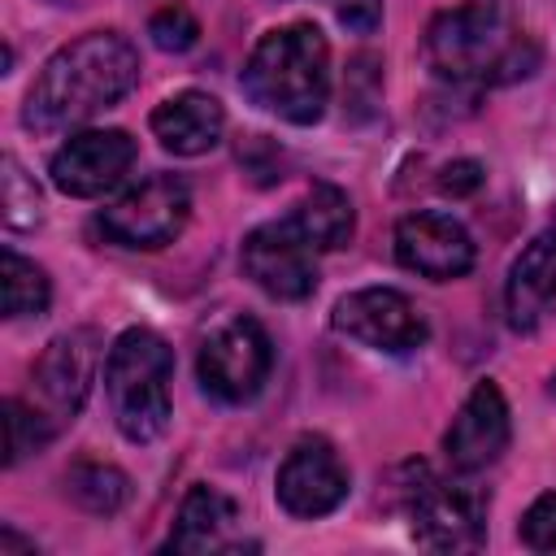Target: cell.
I'll return each mask as SVG.
<instances>
[{
    "instance_id": "obj_1",
    "label": "cell",
    "mask_w": 556,
    "mask_h": 556,
    "mask_svg": "<svg viewBox=\"0 0 556 556\" xmlns=\"http://www.w3.org/2000/svg\"><path fill=\"white\" fill-rule=\"evenodd\" d=\"M139 83V52L117 30H91L56 48L26 91L22 126L52 135L113 109Z\"/></svg>"
},
{
    "instance_id": "obj_2",
    "label": "cell",
    "mask_w": 556,
    "mask_h": 556,
    "mask_svg": "<svg viewBox=\"0 0 556 556\" xmlns=\"http://www.w3.org/2000/svg\"><path fill=\"white\" fill-rule=\"evenodd\" d=\"M426 61L452 83H513L534 70L539 52L508 0H465L430 22Z\"/></svg>"
},
{
    "instance_id": "obj_3",
    "label": "cell",
    "mask_w": 556,
    "mask_h": 556,
    "mask_svg": "<svg viewBox=\"0 0 556 556\" xmlns=\"http://www.w3.org/2000/svg\"><path fill=\"white\" fill-rule=\"evenodd\" d=\"M243 91L265 113L291 126H313L326 113V96H330L326 35L313 22H291L261 35V43L243 65Z\"/></svg>"
},
{
    "instance_id": "obj_4",
    "label": "cell",
    "mask_w": 556,
    "mask_h": 556,
    "mask_svg": "<svg viewBox=\"0 0 556 556\" xmlns=\"http://www.w3.org/2000/svg\"><path fill=\"white\" fill-rule=\"evenodd\" d=\"M174 352L156 330L130 326L117 334L104 361V395L117 430L130 443H152L169 426Z\"/></svg>"
},
{
    "instance_id": "obj_5",
    "label": "cell",
    "mask_w": 556,
    "mask_h": 556,
    "mask_svg": "<svg viewBox=\"0 0 556 556\" xmlns=\"http://www.w3.org/2000/svg\"><path fill=\"white\" fill-rule=\"evenodd\" d=\"M191 217V187L178 174H152L130 187L122 200L100 208L96 226L122 248H165L182 235Z\"/></svg>"
},
{
    "instance_id": "obj_6",
    "label": "cell",
    "mask_w": 556,
    "mask_h": 556,
    "mask_svg": "<svg viewBox=\"0 0 556 556\" xmlns=\"http://www.w3.org/2000/svg\"><path fill=\"white\" fill-rule=\"evenodd\" d=\"M269 365H274V348H269V334L261 330V321L230 317L217 330H208V339L200 343L195 374L213 400L248 404L265 387Z\"/></svg>"
},
{
    "instance_id": "obj_7",
    "label": "cell",
    "mask_w": 556,
    "mask_h": 556,
    "mask_svg": "<svg viewBox=\"0 0 556 556\" xmlns=\"http://www.w3.org/2000/svg\"><path fill=\"white\" fill-rule=\"evenodd\" d=\"M404 508L413 517L417 539L434 552H465L482 543V530H486L482 495L439 482L426 465H413V482L404 486Z\"/></svg>"
},
{
    "instance_id": "obj_8",
    "label": "cell",
    "mask_w": 556,
    "mask_h": 556,
    "mask_svg": "<svg viewBox=\"0 0 556 556\" xmlns=\"http://www.w3.org/2000/svg\"><path fill=\"white\" fill-rule=\"evenodd\" d=\"M334 330L378 352H413L426 343V317L395 287H365L334 304Z\"/></svg>"
},
{
    "instance_id": "obj_9",
    "label": "cell",
    "mask_w": 556,
    "mask_h": 556,
    "mask_svg": "<svg viewBox=\"0 0 556 556\" xmlns=\"http://www.w3.org/2000/svg\"><path fill=\"white\" fill-rule=\"evenodd\" d=\"M274 491H278V504L291 517H326L348 495V469H343L339 452L330 447V439L304 434L282 456Z\"/></svg>"
},
{
    "instance_id": "obj_10",
    "label": "cell",
    "mask_w": 556,
    "mask_h": 556,
    "mask_svg": "<svg viewBox=\"0 0 556 556\" xmlns=\"http://www.w3.org/2000/svg\"><path fill=\"white\" fill-rule=\"evenodd\" d=\"M243 274L274 300H304L317 287L313 248L300 239V230L282 217L269 226H256L243 239Z\"/></svg>"
},
{
    "instance_id": "obj_11",
    "label": "cell",
    "mask_w": 556,
    "mask_h": 556,
    "mask_svg": "<svg viewBox=\"0 0 556 556\" xmlns=\"http://www.w3.org/2000/svg\"><path fill=\"white\" fill-rule=\"evenodd\" d=\"M130 165H135V139L126 130H83V135H70L52 152L48 174H52L56 191L91 200V195H104L109 187H117Z\"/></svg>"
},
{
    "instance_id": "obj_12",
    "label": "cell",
    "mask_w": 556,
    "mask_h": 556,
    "mask_svg": "<svg viewBox=\"0 0 556 556\" xmlns=\"http://www.w3.org/2000/svg\"><path fill=\"white\" fill-rule=\"evenodd\" d=\"M395 261L430 282H447L473 269V239L447 213H408L395 226Z\"/></svg>"
},
{
    "instance_id": "obj_13",
    "label": "cell",
    "mask_w": 556,
    "mask_h": 556,
    "mask_svg": "<svg viewBox=\"0 0 556 556\" xmlns=\"http://www.w3.org/2000/svg\"><path fill=\"white\" fill-rule=\"evenodd\" d=\"M508 434H513L508 430V404H504L500 387L478 382L469 391V400L460 404V413L452 417V426L443 434V452H447L456 473H478L504 456Z\"/></svg>"
},
{
    "instance_id": "obj_14",
    "label": "cell",
    "mask_w": 556,
    "mask_h": 556,
    "mask_svg": "<svg viewBox=\"0 0 556 556\" xmlns=\"http://www.w3.org/2000/svg\"><path fill=\"white\" fill-rule=\"evenodd\" d=\"M96 365H100V334L96 330H70L56 334L43 356L35 361V391L48 400L52 417H74L96 382Z\"/></svg>"
},
{
    "instance_id": "obj_15",
    "label": "cell",
    "mask_w": 556,
    "mask_h": 556,
    "mask_svg": "<svg viewBox=\"0 0 556 556\" xmlns=\"http://www.w3.org/2000/svg\"><path fill=\"white\" fill-rule=\"evenodd\" d=\"M556 304V230L534 235L504 278V313L513 330H534Z\"/></svg>"
},
{
    "instance_id": "obj_16",
    "label": "cell",
    "mask_w": 556,
    "mask_h": 556,
    "mask_svg": "<svg viewBox=\"0 0 556 556\" xmlns=\"http://www.w3.org/2000/svg\"><path fill=\"white\" fill-rule=\"evenodd\" d=\"M222 126H226V113L204 91H178V96H169L165 104L152 109V135L174 156H200V152H208L222 139Z\"/></svg>"
},
{
    "instance_id": "obj_17",
    "label": "cell",
    "mask_w": 556,
    "mask_h": 556,
    "mask_svg": "<svg viewBox=\"0 0 556 556\" xmlns=\"http://www.w3.org/2000/svg\"><path fill=\"white\" fill-rule=\"evenodd\" d=\"M235 526V500L217 486H191L178 521L165 539V552H230L226 534Z\"/></svg>"
},
{
    "instance_id": "obj_18",
    "label": "cell",
    "mask_w": 556,
    "mask_h": 556,
    "mask_svg": "<svg viewBox=\"0 0 556 556\" xmlns=\"http://www.w3.org/2000/svg\"><path fill=\"white\" fill-rule=\"evenodd\" d=\"M287 222L300 230V239H304L313 252H334V248H343V243L352 239V230H356L352 200H348L334 182H313V187L304 191V200L291 208Z\"/></svg>"
},
{
    "instance_id": "obj_19",
    "label": "cell",
    "mask_w": 556,
    "mask_h": 556,
    "mask_svg": "<svg viewBox=\"0 0 556 556\" xmlns=\"http://www.w3.org/2000/svg\"><path fill=\"white\" fill-rule=\"evenodd\" d=\"M65 495H70L78 508H87V513H96V517H109V513H117V508L130 500V478H126L117 465L78 460V465H70V473H65Z\"/></svg>"
},
{
    "instance_id": "obj_20",
    "label": "cell",
    "mask_w": 556,
    "mask_h": 556,
    "mask_svg": "<svg viewBox=\"0 0 556 556\" xmlns=\"http://www.w3.org/2000/svg\"><path fill=\"white\" fill-rule=\"evenodd\" d=\"M0 300H4V317H39L52 300L48 274L35 261L4 248L0 252Z\"/></svg>"
},
{
    "instance_id": "obj_21",
    "label": "cell",
    "mask_w": 556,
    "mask_h": 556,
    "mask_svg": "<svg viewBox=\"0 0 556 556\" xmlns=\"http://www.w3.org/2000/svg\"><path fill=\"white\" fill-rule=\"evenodd\" d=\"M52 417H43L39 408H26L22 400H4V460L17 465L22 456L39 452L48 439H52Z\"/></svg>"
},
{
    "instance_id": "obj_22",
    "label": "cell",
    "mask_w": 556,
    "mask_h": 556,
    "mask_svg": "<svg viewBox=\"0 0 556 556\" xmlns=\"http://www.w3.org/2000/svg\"><path fill=\"white\" fill-rule=\"evenodd\" d=\"M0 178H4V222L13 230H30L39 222V208H43L35 178H26V169L13 156H4V174Z\"/></svg>"
},
{
    "instance_id": "obj_23",
    "label": "cell",
    "mask_w": 556,
    "mask_h": 556,
    "mask_svg": "<svg viewBox=\"0 0 556 556\" xmlns=\"http://www.w3.org/2000/svg\"><path fill=\"white\" fill-rule=\"evenodd\" d=\"M148 35H152V43H156L161 52H187V48L200 39V22H195L182 4H169V9L152 13Z\"/></svg>"
},
{
    "instance_id": "obj_24",
    "label": "cell",
    "mask_w": 556,
    "mask_h": 556,
    "mask_svg": "<svg viewBox=\"0 0 556 556\" xmlns=\"http://www.w3.org/2000/svg\"><path fill=\"white\" fill-rule=\"evenodd\" d=\"M521 543L530 552H556V491H543L521 517Z\"/></svg>"
},
{
    "instance_id": "obj_25",
    "label": "cell",
    "mask_w": 556,
    "mask_h": 556,
    "mask_svg": "<svg viewBox=\"0 0 556 556\" xmlns=\"http://www.w3.org/2000/svg\"><path fill=\"white\" fill-rule=\"evenodd\" d=\"M334 13L352 35H374L382 22V0H339Z\"/></svg>"
},
{
    "instance_id": "obj_26",
    "label": "cell",
    "mask_w": 556,
    "mask_h": 556,
    "mask_svg": "<svg viewBox=\"0 0 556 556\" xmlns=\"http://www.w3.org/2000/svg\"><path fill=\"white\" fill-rule=\"evenodd\" d=\"M478 187H482V165L478 161H452L439 174V191H447V195H473Z\"/></svg>"
},
{
    "instance_id": "obj_27",
    "label": "cell",
    "mask_w": 556,
    "mask_h": 556,
    "mask_svg": "<svg viewBox=\"0 0 556 556\" xmlns=\"http://www.w3.org/2000/svg\"><path fill=\"white\" fill-rule=\"evenodd\" d=\"M552 230H556V222H552Z\"/></svg>"
},
{
    "instance_id": "obj_28",
    "label": "cell",
    "mask_w": 556,
    "mask_h": 556,
    "mask_svg": "<svg viewBox=\"0 0 556 556\" xmlns=\"http://www.w3.org/2000/svg\"><path fill=\"white\" fill-rule=\"evenodd\" d=\"M552 391H556V387H552Z\"/></svg>"
}]
</instances>
